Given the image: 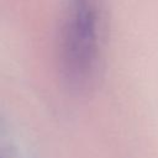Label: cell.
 Segmentation results:
<instances>
[{
  "label": "cell",
  "mask_w": 158,
  "mask_h": 158,
  "mask_svg": "<svg viewBox=\"0 0 158 158\" xmlns=\"http://www.w3.org/2000/svg\"><path fill=\"white\" fill-rule=\"evenodd\" d=\"M107 31L106 0H67L57 42L59 73L69 90L90 91L101 73Z\"/></svg>",
  "instance_id": "cell-1"
}]
</instances>
